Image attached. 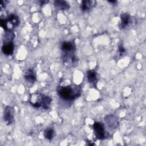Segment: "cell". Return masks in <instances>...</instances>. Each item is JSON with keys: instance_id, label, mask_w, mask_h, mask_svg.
<instances>
[{"instance_id": "obj_1", "label": "cell", "mask_w": 146, "mask_h": 146, "mask_svg": "<svg viewBox=\"0 0 146 146\" xmlns=\"http://www.w3.org/2000/svg\"><path fill=\"white\" fill-rule=\"evenodd\" d=\"M81 90L80 86L71 84L66 86H59L57 88V94L62 99L72 101L80 96Z\"/></svg>"}, {"instance_id": "obj_2", "label": "cell", "mask_w": 146, "mask_h": 146, "mask_svg": "<svg viewBox=\"0 0 146 146\" xmlns=\"http://www.w3.org/2000/svg\"><path fill=\"white\" fill-rule=\"evenodd\" d=\"M60 49L62 52V59L65 63H71L73 66L78 64V59L75 56V46L72 42H63L61 46Z\"/></svg>"}, {"instance_id": "obj_3", "label": "cell", "mask_w": 146, "mask_h": 146, "mask_svg": "<svg viewBox=\"0 0 146 146\" xmlns=\"http://www.w3.org/2000/svg\"><path fill=\"white\" fill-rule=\"evenodd\" d=\"M19 17L14 14H10L6 18H1L0 25L5 31H11L13 29L19 25Z\"/></svg>"}, {"instance_id": "obj_4", "label": "cell", "mask_w": 146, "mask_h": 146, "mask_svg": "<svg viewBox=\"0 0 146 146\" xmlns=\"http://www.w3.org/2000/svg\"><path fill=\"white\" fill-rule=\"evenodd\" d=\"M93 129L95 136L100 140H103L108 137V134L106 132L104 125L100 122H95L93 124Z\"/></svg>"}, {"instance_id": "obj_5", "label": "cell", "mask_w": 146, "mask_h": 146, "mask_svg": "<svg viewBox=\"0 0 146 146\" xmlns=\"http://www.w3.org/2000/svg\"><path fill=\"white\" fill-rule=\"evenodd\" d=\"M14 109L11 106H6L4 110L3 120L7 125H10L14 121Z\"/></svg>"}, {"instance_id": "obj_6", "label": "cell", "mask_w": 146, "mask_h": 146, "mask_svg": "<svg viewBox=\"0 0 146 146\" xmlns=\"http://www.w3.org/2000/svg\"><path fill=\"white\" fill-rule=\"evenodd\" d=\"M104 121L107 126L111 129H115L119 125V122L115 116L113 115H106L104 117Z\"/></svg>"}, {"instance_id": "obj_7", "label": "cell", "mask_w": 146, "mask_h": 146, "mask_svg": "<svg viewBox=\"0 0 146 146\" xmlns=\"http://www.w3.org/2000/svg\"><path fill=\"white\" fill-rule=\"evenodd\" d=\"M96 4V2L93 0H83L80 3V9L83 12H88L93 9Z\"/></svg>"}, {"instance_id": "obj_8", "label": "cell", "mask_w": 146, "mask_h": 146, "mask_svg": "<svg viewBox=\"0 0 146 146\" xmlns=\"http://www.w3.org/2000/svg\"><path fill=\"white\" fill-rule=\"evenodd\" d=\"M42 96V94H40L39 93L33 94L30 96V98L29 99V103L32 106L35 108H39L41 107L40 102H41Z\"/></svg>"}, {"instance_id": "obj_9", "label": "cell", "mask_w": 146, "mask_h": 146, "mask_svg": "<svg viewBox=\"0 0 146 146\" xmlns=\"http://www.w3.org/2000/svg\"><path fill=\"white\" fill-rule=\"evenodd\" d=\"M86 74L87 79L90 85L94 87H96L98 82V76L95 70H90L87 71Z\"/></svg>"}, {"instance_id": "obj_10", "label": "cell", "mask_w": 146, "mask_h": 146, "mask_svg": "<svg viewBox=\"0 0 146 146\" xmlns=\"http://www.w3.org/2000/svg\"><path fill=\"white\" fill-rule=\"evenodd\" d=\"M121 22L120 24V28L121 29H124L128 27L131 22L130 15L127 13H123L120 15Z\"/></svg>"}, {"instance_id": "obj_11", "label": "cell", "mask_w": 146, "mask_h": 146, "mask_svg": "<svg viewBox=\"0 0 146 146\" xmlns=\"http://www.w3.org/2000/svg\"><path fill=\"white\" fill-rule=\"evenodd\" d=\"M25 79L27 82L33 84L36 81V74L33 68H29L24 75Z\"/></svg>"}, {"instance_id": "obj_12", "label": "cell", "mask_w": 146, "mask_h": 146, "mask_svg": "<svg viewBox=\"0 0 146 146\" xmlns=\"http://www.w3.org/2000/svg\"><path fill=\"white\" fill-rule=\"evenodd\" d=\"M54 5L57 10H67L70 9V4L65 1L62 0H55L54 2Z\"/></svg>"}, {"instance_id": "obj_13", "label": "cell", "mask_w": 146, "mask_h": 146, "mask_svg": "<svg viewBox=\"0 0 146 146\" xmlns=\"http://www.w3.org/2000/svg\"><path fill=\"white\" fill-rule=\"evenodd\" d=\"M14 49V45L12 42L4 43L2 47V51L3 53L6 55H10L13 54Z\"/></svg>"}, {"instance_id": "obj_14", "label": "cell", "mask_w": 146, "mask_h": 146, "mask_svg": "<svg viewBox=\"0 0 146 146\" xmlns=\"http://www.w3.org/2000/svg\"><path fill=\"white\" fill-rule=\"evenodd\" d=\"M52 102V99L51 97L47 95H42L41 99V107L44 110H48L50 108V104Z\"/></svg>"}, {"instance_id": "obj_15", "label": "cell", "mask_w": 146, "mask_h": 146, "mask_svg": "<svg viewBox=\"0 0 146 146\" xmlns=\"http://www.w3.org/2000/svg\"><path fill=\"white\" fill-rule=\"evenodd\" d=\"M54 135H55V131L51 128H47L44 132V137L48 140H51L53 139Z\"/></svg>"}, {"instance_id": "obj_16", "label": "cell", "mask_w": 146, "mask_h": 146, "mask_svg": "<svg viewBox=\"0 0 146 146\" xmlns=\"http://www.w3.org/2000/svg\"><path fill=\"white\" fill-rule=\"evenodd\" d=\"M14 38V33L12 31H6L3 37V42L7 43L12 42Z\"/></svg>"}, {"instance_id": "obj_17", "label": "cell", "mask_w": 146, "mask_h": 146, "mask_svg": "<svg viewBox=\"0 0 146 146\" xmlns=\"http://www.w3.org/2000/svg\"><path fill=\"white\" fill-rule=\"evenodd\" d=\"M125 52V50L124 47L122 46V44L119 45V52L120 54V55H123Z\"/></svg>"}, {"instance_id": "obj_18", "label": "cell", "mask_w": 146, "mask_h": 146, "mask_svg": "<svg viewBox=\"0 0 146 146\" xmlns=\"http://www.w3.org/2000/svg\"><path fill=\"white\" fill-rule=\"evenodd\" d=\"M7 2V1H1V10H3V8H5Z\"/></svg>"}, {"instance_id": "obj_19", "label": "cell", "mask_w": 146, "mask_h": 146, "mask_svg": "<svg viewBox=\"0 0 146 146\" xmlns=\"http://www.w3.org/2000/svg\"><path fill=\"white\" fill-rule=\"evenodd\" d=\"M48 1H39V3L40 5H45L47 3H48Z\"/></svg>"}]
</instances>
